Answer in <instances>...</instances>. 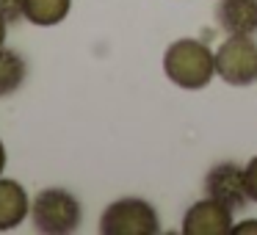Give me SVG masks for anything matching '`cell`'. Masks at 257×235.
<instances>
[{"label": "cell", "instance_id": "9", "mask_svg": "<svg viewBox=\"0 0 257 235\" xmlns=\"http://www.w3.org/2000/svg\"><path fill=\"white\" fill-rule=\"evenodd\" d=\"M72 9V0H25L23 17L25 23L39 25V28H53L64 23Z\"/></svg>", "mask_w": 257, "mask_h": 235}, {"label": "cell", "instance_id": "12", "mask_svg": "<svg viewBox=\"0 0 257 235\" xmlns=\"http://www.w3.org/2000/svg\"><path fill=\"white\" fill-rule=\"evenodd\" d=\"M243 177H246V191H249V199L257 202V155L243 166Z\"/></svg>", "mask_w": 257, "mask_h": 235}, {"label": "cell", "instance_id": "15", "mask_svg": "<svg viewBox=\"0 0 257 235\" xmlns=\"http://www.w3.org/2000/svg\"><path fill=\"white\" fill-rule=\"evenodd\" d=\"M6 31H9V23H3V20H0V47L6 45Z\"/></svg>", "mask_w": 257, "mask_h": 235}, {"label": "cell", "instance_id": "7", "mask_svg": "<svg viewBox=\"0 0 257 235\" xmlns=\"http://www.w3.org/2000/svg\"><path fill=\"white\" fill-rule=\"evenodd\" d=\"M216 23L227 36H254L257 0H218Z\"/></svg>", "mask_w": 257, "mask_h": 235}, {"label": "cell", "instance_id": "5", "mask_svg": "<svg viewBox=\"0 0 257 235\" xmlns=\"http://www.w3.org/2000/svg\"><path fill=\"white\" fill-rule=\"evenodd\" d=\"M205 196L221 202V205L229 207L232 213L243 210V207L249 205L243 166H238V163H232V161L216 163V166L205 174Z\"/></svg>", "mask_w": 257, "mask_h": 235}, {"label": "cell", "instance_id": "13", "mask_svg": "<svg viewBox=\"0 0 257 235\" xmlns=\"http://www.w3.org/2000/svg\"><path fill=\"white\" fill-rule=\"evenodd\" d=\"M232 232H238V235H251V232H257V218H249V221L235 224Z\"/></svg>", "mask_w": 257, "mask_h": 235}, {"label": "cell", "instance_id": "10", "mask_svg": "<svg viewBox=\"0 0 257 235\" xmlns=\"http://www.w3.org/2000/svg\"><path fill=\"white\" fill-rule=\"evenodd\" d=\"M25 78H28V64L17 50L0 47V100L12 97L14 91L23 89Z\"/></svg>", "mask_w": 257, "mask_h": 235}, {"label": "cell", "instance_id": "11", "mask_svg": "<svg viewBox=\"0 0 257 235\" xmlns=\"http://www.w3.org/2000/svg\"><path fill=\"white\" fill-rule=\"evenodd\" d=\"M23 9H25V0H0V20L9 25L20 23V20H25Z\"/></svg>", "mask_w": 257, "mask_h": 235}, {"label": "cell", "instance_id": "2", "mask_svg": "<svg viewBox=\"0 0 257 235\" xmlns=\"http://www.w3.org/2000/svg\"><path fill=\"white\" fill-rule=\"evenodd\" d=\"M31 221L36 232L45 235H69L80 229L83 207L80 199L67 188H42L31 199Z\"/></svg>", "mask_w": 257, "mask_h": 235}, {"label": "cell", "instance_id": "1", "mask_svg": "<svg viewBox=\"0 0 257 235\" xmlns=\"http://www.w3.org/2000/svg\"><path fill=\"white\" fill-rule=\"evenodd\" d=\"M163 72L177 89L199 91L216 78V53L199 39H177L163 53Z\"/></svg>", "mask_w": 257, "mask_h": 235}, {"label": "cell", "instance_id": "3", "mask_svg": "<svg viewBox=\"0 0 257 235\" xmlns=\"http://www.w3.org/2000/svg\"><path fill=\"white\" fill-rule=\"evenodd\" d=\"M102 235H155L161 232L158 210L141 196L113 199L100 216Z\"/></svg>", "mask_w": 257, "mask_h": 235}, {"label": "cell", "instance_id": "8", "mask_svg": "<svg viewBox=\"0 0 257 235\" xmlns=\"http://www.w3.org/2000/svg\"><path fill=\"white\" fill-rule=\"evenodd\" d=\"M31 216V196L23 183L0 177V232L17 229Z\"/></svg>", "mask_w": 257, "mask_h": 235}, {"label": "cell", "instance_id": "14", "mask_svg": "<svg viewBox=\"0 0 257 235\" xmlns=\"http://www.w3.org/2000/svg\"><path fill=\"white\" fill-rule=\"evenodd\" d=\"M6 144H3V141H0V177H3V172H6Z\"/></svg>", "mask_w": 257, "mask_h": 235}, {"label": "cell", "instance_id": "4", "mask_svg": "<svg viewBox=\"0 0 257 235\" xmlns=\"http://www.w3.org/2000/svg\"><path fill=\"white\" fill-rule=\"evenodd\" d=\"M216 75L229 86H251L257 80L254 36H227L216 50Z\"/></svg>", "mask_w": 257, "mask_h": 235}, {"label": "cell", "instance_id": "6", "mask_svg": "<svg viewBox=\"0 0 257 235\" xmlns=\"http://www.w3.org/2000/svg\"><path fill=\"white\" fill-rule=\"evenodd\" d=\"M232 232V210L221 202L205 199L194 202L183 216V235H229Z\"/></svg>", "mask_w": 257, "mask_h": 235}]
</instances>
